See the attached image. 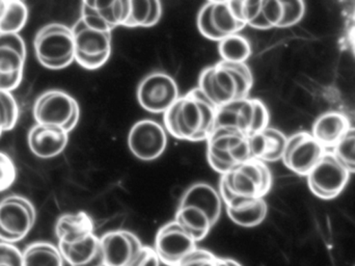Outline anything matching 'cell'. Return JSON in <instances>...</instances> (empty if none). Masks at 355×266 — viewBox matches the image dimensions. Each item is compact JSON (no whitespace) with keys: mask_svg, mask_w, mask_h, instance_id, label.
Returning a JSON list of instances; mask_svg holds the SVG:
<instances>
[{"mask_svg":"<svg viewBox=\"0 0 355 266\" xmlns=\"http://www.w3.org/2000/svg\"><path fill=\"white\" fill-rule=\"evenodd\" d=\"M217 108L198 88L191 90L164 114L166 133L184 142L207 140L214 129Z\"/></svg>","mask_w":355,"mask_h":266,"instance_id":"6da1fadb","label":"cell"},{"mask_svg":"<svg viewBox=\"0 0 355 266\" xmlns=\"http://www.w3.org/2000/svg\"><path fill=\"white\" fill-rule=\"evenodd\" d=\"M254 76L245 64L219 60L207 67L198 77V89L217 108L250 96Z\"/></svg>","mask_w":355,"mask_h":266,"instance_id":"7a4b0ae2","label":"cell"},{"mask_svg":"<svg viewBox=\"0 0 355 266\" xmlns=\"http://www.w3.org/2000/svg\"><path fill=\"white\" fill-rule=\"evenodd\" d=\"M272 182V174L266 163L250 159L220 176L218 192L227 206L240 200L265 198Z\"/></svg>","mask_w":355,"mask_h":266,"instance_id":"3957f363","label":"cell"},{"mask_svg":"<svg viewBox=\"0 0 355 266\" xmlns=\"http://www.w3.org/2000/svg\"><path fill=\"white\" fill-rule=\"evenodd\" d=\"M33 49L37 62L49 70H62L75 62L74 35L71 27L50 23L35 33Z\"/></svg>","mask_w":355,"mask_h":266,"instance_id":"277c9868","label":"cell"},{"mask_svg":"<svg viewBox=\"0 0 355 266\" xmlns=\"http://www.w3.org/2000/svg\"><path fill=\"white\" fill-rule=\"evenodd\" d=\"M269 121L264 102L248 97L217 108L214 129H227L250 138L269 127Z\"/></svg>","mask_w":355,"mask_h":266,"instance_id":"5b68a950","label":"cell"},{"mask_svg":"<svg viewBox=\"0 0 355 266\" xmlns=\"http://www.w3.org/2000/svg\"><path fill=\"white\" fill-rule=\"evenodd\" d=\"M242 1L211 0L202 4L196 17L200 35L211 41L220 42L240 33L246 27L242 17Z\"/></svg>","mask_w":355,"mask_h":266,"instance_id":"8992f818","label":"cell"},{"mask_svg":"<svg viewBox=\"0 0 355 266\" xmlns=\"http://www.w3.org/2000/svg\"><path fill=\"white\" fill-rule=\"evenodd\" d=\"M33 115L37 124L55 127L70 133L78 124L80 108L77 100L67 92L49 90L37 98Z\"/></svg>","mask_w":355,"mask_h":266,"instance_id":"52a82bcc","label":"cell"},{"mask_svg":"<svg viewBox=\"0 0 355 266\" xmlns=\"http://www.w3.org/2000/svg\"><path fill=\"white\" fill-rule=\"evenodd\" d=\"M75 62L87 70L103 67L112 56V33L87 26L80 18L72 27Z\"/></svg>","mask_w":355,"mask_h":266,"instance_id":"ba28073f","label":"cell"},{"mask_svg":"<svg viewBox=\"0 0 355 266\" xmlns=\"http://www.w3.org/2000/svg\"><path fill=\"white\" fill-rule=\"evenodd\" d=\"M37 219L35 206L22 196L6 197L0 201V242L16 244L33 230Z\"/></svg>","mask_w":355,"mask_h":266,"instance_id":"9c48e42d","label":"cell"},{"mask_svg":"<svg viewBox=\"0 0 355 266\" xmlns=\"http://www.w3.org/2000/svg\"><path fill=\"white\" fill-rule=\"evenodd\" d=\"M352 174L333 152H327L310 172L308 185L312 194L321 200H334L343 192Z\"/></svg>","mask_w":355,"mask_h":266,"instance_id":"30bf717a","label":"cell"},{"mask_svg":"<svg viewBox=\"0 0 355 266\" xmlns=\"http://www.w3.org/2000/svg\"><path fill=\"white\" fill-rule=\"evenodd\" d=\"M137 97L144 110L151 114H164L179 99V87L168 73L154 71L139 83Z\"/></svg>","mask_w":355,"mask_h":266,"instance_id":"8fae6325","label":"cell"},{"mask_svg":"<svg viewBox=\"0 0 355 266\" xmlns=\"http://www.w3.org/2000/svg\"><path fill=\"white\" fill-rule=\"evenodd\" d=\"M327 153L311 133H296L289 136L284 152V165L296 175L308 176Z\"/></svg>","mask_w":355,"mask_h":266,"instance_id":"7c38bea8","label":"cell"},{"mask_svg":"<svg viewBox=\"0 0 355 266\" xmlns=\"http://www.w3.org/2000/svg\"><path fill=\"white\" fill-rule=\"evenodd\" d=\"M128 147L139 160H156L166 150L168 133L156 121L150 119L139 121L129 131Z\"/></svg>","mask_w":355,"mask_h":266,"instance_id":"4fadbf2b","label":"cell"},{"mask_svg":"<svg viewBox=\"0 0 355 266\" xmlns=\"http://www.w3.org/2000/svg\"><path fill=\"white\" fill-rule=\"evenodd\" d=\"M192 236L174 219L158 230L153 248L162 265L177 266L182 259L198 248Z\"/></svg>","mask_w":355,"mask_h":266,"instance_id":"5bb4252c","label":"cell"},{"mask_svg":"<svg viewBox=\"0 0 355 266\" xmlns=\"http://www.w3.org/2000/svg\"><path fill=\"white\" fill-rule=\"evenodd\" d=\"M130 12V0L114 1H83L81 20L92 28L112 33L118 26H124Z\"/></svg>","mask_w":355,"mask_h":266,"instance_id":"9a60e30c","label":"cell"},{"mask_svg":"<svg viewBox=\"0 0 355 266\" xmlns=\"http://www.w3.org/2000/svg\"><path fill=\"white\" fill-rule=\"evenodd\" d=\"M100 240L105 266H130L144 247L137 234L127 230L107 232Z\"/></svg>","mask_w":355,"mask_h":266,"instance_id":"2e32d148","label":"cell"},{"mask_svg":"<svg viewBox=\"0 0 355 266\" xmlns=\"http://www.w3.org/2000/svg\"><path fill=\"white\" fill-rule=\"evenodd\" d=\"M241 134L227 129H214L207 142V160L210 167L221 175L237 167L233 158V149Z\"/></svg>","mask_w":355,"mask_h":266,"instance_id":"e0dca14e","label":"cell"},{"mask_svg":"<svg viewBox=\"0 0 355 266\" xmlns=\"http://www.w3.org/2000/svg\"><path fill=\"white\" fill-rule=\"evenodd\" d=\"M69 133L62 129L35 124L27 136L31 153L41 159H51L64 152L68 146Z\"/></svg>","mask_w":355,"mask_h":266,"instance_id":"ac0fdd59","label":"cell"},{"mask_svg":"<svg viewBox=\"0 0 355 266\" xmlns=\"http://www.w3.org/2000/svg\"><path fill=\"white\" fill-rule=\"evenodd\" d=\"M223 203L218 190L210 184L198 182L185 190L178 206H192L204 211L215 226L220 217Z\"/></svg>","mask_w":355,"mask_h":266,"instance_id":"d6986e66","label":"cell"},{"mask_svg":"<svg viewBox=\"0 0 355 266\" xmlns=\"http://www.w3.org/2000/svg\"><path fill=\"white\" fill-rule=\"evenodd\" d=\"M241 10L246 26L265 31L279 27L284 15L283 1H242Z\"/></svg>","mask_w":355,"mask_h":266,"instance_id":"ffe728a7","label":"cell"},{"mask_svg":"<svg viewBox=\"0 0 355 266\" xmlns=\"http://www.w3.org/2000/svg\"><path fill=\"white\" fill-rule=\"evenodd\" d=\"M58 247L62 258L70 266H105L101 240L96 234L73 244L58 242Z\"/></svg>","mask_w":355,"mask_h":266,"instance_id":"44dd1931","label":"cell"},{"mask_svg":"<svg viewBox=\"0 0 355 266\" xmlns=\"http://www.w3.org/2000/svg\"><path fill=\"white\" fill-rule=\"evenodd\" d=\"M26 46L19 33H0V76H20L24 73Z\"/></svg>","mask_w":355,"mask_h":266,"instance_id":"7402d4cb","label":"cell"},{"mask_svg":"<svg viewBox=\"0 0 355 266\" xmlns=\"http://www.w3.org/2000/svg\"><path fill=\"white\" fill-rule=\"evenodd\" d=\"M287 136L281 131L267 127L264 131L248 138L252 159L275 163L283 158L287 144Z\"/></svg>","mask_w":355,"mask_h":266,"instance_id":"603a6c76","label":"cell"},{"mask_svg":"<svg viewBox=\"0 0 355 266\" xmlns=\"http://www.w3.org/2000/svg\"><path fill=\"white\" fill-rule=\"evenodd\" d=\"M349 129L350 122L345 115L327 112L315 120L311 133L321 146L334 149Z\"/></svg>","mask_w":355,"mask_h":266,"instance_id":"cb8c5ba5","label":"cell"},{"mask_svg":"<svg viewBox=\"0 0 355 266\" xmlns=\"http://www.w3.org/2000/svg\"><path fill=\"white\" fill-rule=\"evenodd\" d=\"M95 234L93 219L85 211L60 215L55 223V236L60 244L80 242Z\"/></svg>","mask_w":355,"mask_h":266,"instance_id":"d4e9b609","label":"cell"},{"mask_svg":"<svg viewBox=\"0 0 355 266\" xmlns=\"http://www.w3.org/2000/svg\"><path fill=\"white\" fill-rule=\"evenodd\" d=\"M225 208L231 221L244 228L261 225L268 213V205L264 198L237 201L227 205Z\"/></svg>","mask_w":355,"mask_h":266,"instance_id":"484cf974","label":"cell"},{"mask_svg":"<svg viewBox=\"0 0 355 266\" xmlns=\"http://www.w3.org/2000/svg\"><path fill=\"white\" fill-rule=\"evenodd\" d=\"M175 221L192 236L196 242H202L214 226L204 211L192 206H178Z\"/></svg>","mask_w":355,"mask_h":266,"instance_id":"4316f807","label":"cell"},{"mask_svg":"<svg viewBox=\"0 0 355 266\" xmlns=\"http://www.w3.org/2000/svg\"><path fill=\"white\" fill-rule=\"evenodd\" d=\"M162 17V4L158 0H130V12L124 26H155Z\"/></svg>","mask_w":355,"mask_h":266,"instance_id":"83f0119b","label":"cell"},{"mask_svg":"<svg viewBox=\"0 0 355 266\" xmlns=\"http://www.w3.org/2000/svg\"><path fill=\"white\" fill-rule=\"evenodd\" d=\"M60 249L47 242H37L22 251V266H64Z\"/></svg>","mask_w":355,"mask_h":266,"instance_id":"f1b7e54d","label":"cell"},{"mask_svg":"<svg viewBox=\"0 0 355 266\" xmlns=\"http://www.w3.org/2000/svg\"><path fill=\"white\" fill-rule=\"evenodd\" d=\"M218 53L225 62L245 64L252 56V45L241 33H235L218 42Z\"/></svg>","mask_w":355,"mask_h":266,"instance_id":"f546056e","label":"cell"},{"mask_svg":"<svg viewBox=\"0 0 355 266\" xmlns=\"http://www.w3.org/2000/svg\"><path fill=\"white\" fill-rule=\"evenodd\" d=\"M28 20V8L19 0L6 1L3 14L0 18V33H19Z\"/></svg>","mask_w":355,"mask_h":266,"instance_id":"4dcf8cb0","label":"cell"},{"mask_svg":"<svg viewBox=\"0 0 355 266\" xmlns=\"http://www.w3.org/2000/svg\"><path fill=\"white\" fill-rule=\"evenodd\" d=\"M19 118V108L12 93L0 91V136L15 128Z\"/></svg>","mask_w":355,"mask_h":266,"instance_id":"1f68e13d","label":"cell"},{"mask_svg":"<svg viewBox=\"0 0 355 266\" xmlns=\"http://www.w3.org/2000/svg\"><path fill=\"white\" fill-rule=\"evenodd\" d=\"M333 153L344 165H355V127H350Z\"/></svg>","mask_w":355,"mask_h":266,"instance_id":"d6a6232c","label":"cell"},{"mask_svg":"<svg viewBox=\"0 0 355 266\" xmlns=\"http://www.w3.org/2000/svg\"><path fill=\"white\" fill-rule=\"evenodd\" d=\"M284 15L279 28L294 26L304 18L306 13V3L302 0H292V1H283Z\"/></svg>","mask_w":355,"mask_h":266,"instance_id":"836d02e7","label":"cell"},{"mask_svg":"<svg viewBox=\"0 0 355 266\" xmlns=\"http://www.w3.org/2000/svg\"><path fill=\"white\" fill-rule=\"evenodd\" d=\"M17 179V167L10 155L0 151V192L8 190Z\"/></svg>","mask_w":355,"mask_h":266,"instance_id":"e575fe53","label":"cell"},{"mask_svg":"<svg viewBox=\"0 0 355 266\" xmlns=\"http://www.w3.org/2000/svg\"><path fill=\"white\" fill-rule=\"evenodd\" d=\"M0 263L22 266V251L12 244L0 242Z\"/></svg>","mask_w":355,"mask_h":266,"instance_id":"d590c367","label":"cell"},{"mask_svg":"<svg viewBox=\"0 0 355 266\" xmlns=\"http://www.w3.org/2000/svg\"><path fill=\"white\" fill-rule=\"evenodd\" d=\"M162 265L159 256L153 247L144 246L130 266H162Z\"/></svg>","mask_w":355,"mask_h":266,"instance_id":"8d00e7d4","label":"cell"},{"mask_svg":"<svg viewBox=\"0 0 355 266\" xmlns=\"http://www.w3.org/2000/svg\"><path fill=\"white\" fill-rule=\"evenodd\" d=\"M213 253L205 249H194L177 266H202V263L212 256Z\"/></svg>","mask_w":355,"mask_h":266,"instance_id":"74e56055","label":"cell"},{"mask_svg":"<svg viewBox=\"0 0 355 266\" xmlns=\"http://www.w3.org/2000/svg\"><path fill=\"white\" fill-rule=\"evenodd\" d=\"M202 266H219V257L215 256V255L213 254L210 258L207 259V260L202 263Z\"/></svg>","mask_w":355,"mask_h":266,"instance_id":"f35d334b","label":"cell"},{"mask_svg":"<svg viewBox=\"0 0 355 266\" xmlns=\"http://www.w3.org/2000/svg\"><path fill=\"white\" fill-rule=\"evenodd\" d=\"M227 263H229L230 266H243L241 263H238V261L234 260L232 258H227Z\"/></svg>","mask_w":355,"mask_h":266,"instance_id":"ab89813d","label":"cell"},{"mask_svg":"<svg viewBox=\"0 0 355 266\" xmlns=\"http://www.w3.org/2000/svg\"><path fill=\"white\" fill-rule=\"evenodd\" d=\"M4 8H6V0H0V18L3 14Z\"/></svg>","mask_w":355,"mask_h":266,"instance_id":"60d3db41","label":"cell"},{"mask_svg":"<svg viewBox=\"0 0 355 266\" xmlns=\"http://www.w3.org/2000/svg\"><path fill=\"white\" fill-rule=\"evenodd\" d=\"M219 266H230L227 258H219Z\"/></svg>","mask_w":355,"mask_h":266,"instance_id":"b9f144b4","label":"cell"},{"mask_svg":"<svg viewBox=\"0 0 355 266\" xmlns=\"http://www.w3.org/2000/svg\"><path fill=\"white\" fill-rule=\"evenodd\" d=\"M0 266H15V265H10V263H0Z\"/></svg>","mask_w":355,"mask_h":266,"instance_id":"7bdbcfd3","label":"cell"}]
</instances>
